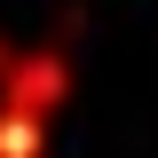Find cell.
Here are the masks:
<instances>
[{"instance_id": "cell-1", "label": "cell", "mask_w": 158, "mask_h": 158, "mask_svg": "<svg viewBox=\"0 0 158 158\" xmlns=\"http://www.w3.org/2000/svg\"><path fill=\"white\" fill-rule=\"evenodd\" d=\"M63 95H71L63 48H8V56H0V103H16V111H32V118H56Z\"/></svg>"}, {"instance_id": "cell-2", "label": "cell", "mask_w": 158, "mask_h": 158, "mask_svg": "<svg viewBox=\"0 0 158 158\" xmlns=\"http://www.w3.org/2000/svg\"><path fill=\"white\" fill-rule=\"evenodd\" d=\"M0 158H48V118L0 103Z\"/></svg>"}, {"instance_id": "cell-3", "label": "cell", "mask_w": 158, "mask_h": 158, "mask_svg": "<svg viewBox=\"0 0 158 158\" xmlns=\"http://www.w3.org/2000/svg\"><path fill=\"white\" fill-rule=\"evenodd\" d=\"M0 56H8V48H0Z\"/></svg>"}]
</instances>
